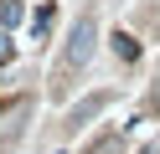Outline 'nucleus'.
Segmentation results:
<instances>
[{
  "instance_id": "obj_2",
  "label": "nucleus",
  "mask_w": 160,
  "mask_h": 154,
  "mask_svg": "<svg viewBox=\"0 0 160 154\" xmlns=\"http://www.w3.org/2000/svg\"><path fill=\"white\" fill-rule=\"evenodd\" d=\"M103 108H108V92H93V98H83V103H78L72 113H67V123L78 128V123H88L93 113H103Z\"/></svg>"
},
{
  "instance_id": "obj_4",
  "label": "nucleus",
  "mask_w": 160,
  "mask_h": 154,
  "mask_svg": "<svg viewBox=\"0 0 160 154\" xmlns=\"http://www.w3.org/2000/svg\"><path fill=\"white\" fill-rule=\"evenodd\" d=\"M114 51H119L124 62H134V41H129V36H114Z\"/></svg>"
},
{
  "instance_id": "obj_1",
  "label": "nucleus",
  "mask_w": 160,
  "mask_h": 154,
  "mask_svg": "<svg viewBox=\"0 0 160 154\" xmlns=\"http://www.w3.org/2000/svg\"><path fill=\"white\" fill-rule=\"evenodd\" d=\"M93 36H98V26H93V16H78V26H72V41H67V51H62V72H72V67H83V62L93 57Z\"/></svg>"
},
{
  "instance_id": "obj_3",
  "label": "nucleus",
  "mask_w": 160,
  "mask_h": 154,
  "mask_svg": "<svg viewBox=\"0 0 160 154\" xmlns=\"http://www.w3.org/2000/svg\"><path fill=\"white\" fill-rule=\"evenodd\" d=\"M0 21H5V26H16V21H21V5H16V0H0Z\"/></svg>"
},
{
  "instance_id": "obj_6",
  "label": "nucleus",
  "mask_w": 160,
  "mask_h": 154,
  "mask_svg": "<svg viewBox=\"0 0 160 154\" xmlns=\"http://www.w3.org/2000/svg\"><path fill=\"white\" fill-rule=\"evenodd\" d=\"M150 103H155V108H160V87H155V98H150Z\"/></svg>"
},
{
  "instance_id": "obj_5",
  "label": "nucleus",
  "mask_w": 160,
  "mask_h": 154,
  "mask_svg": "<svg viewBox=\"0 0 160 154\" xmlns=\"http://www.w3.org/2000/svg\"><path fill=\"white\" fill-rule=\"evenodd\" d=\"M5 57H11V46H5V36H0V62H5Z\"/></svg>"
}]
</instances>
